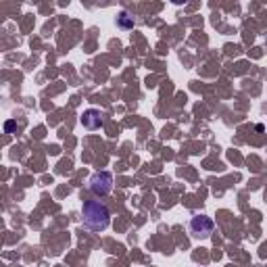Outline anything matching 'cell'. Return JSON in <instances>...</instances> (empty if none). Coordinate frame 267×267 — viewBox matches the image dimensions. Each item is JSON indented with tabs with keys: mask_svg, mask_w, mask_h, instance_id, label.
<instances>
[{
	"mask_svg": "<svg viewBox=\"0 0 267 267\" xmlns=\"http://www.w3.org/2000/svg\"><path fill=\"white\" fill-rule=\"evenodd\" d=\"M82 219L88 230L102 232V230L111 226V211L100 200H86L82 207Z\"/></svg>",
	"mask_w": 267,
	"mask_h": 267,
	"instance_id": "1",
	"label": "cell"
},
{
	"mask_svg": "<svg viewBox=\"0 0 267 267\" xmlns=\"http://www.w3.org/2000/svg\"><path fill=\"white\" fill-rule=\"evenodd\" d=\"M188 228H190V234H192L194 238L207 240V238H211L213 230H215V224H213V219L207 217V215H194V217L190 219Z\"/></svg>",
	"mask_w": 267,
	"mask_h": 267,
	"instance_id": "2",
	"label": "cell"
},
{
	"mask_svg": "<svg viewBox=\"0 0 267 267\" xmlns=\"http://www.w3.org/2000/svg\"><path fill=\"white\" fill-rule=\"evenodd\" d=\"M90 190L96 197H106L113 190V175L111 171H96L90 177Z\"/></svg>",
	"mask_w": 267,
	"mask_h": 267,
	"instance_id": "3",
	"label": "cell"
},
{
	"mask_svg": "<svg viewBox=\"0 0 267 267\" xmlns=\"http://www.w3.org/2000/svg\"><path fill=\"white\" fill-rule=\"evenodd\" d=\"M82 126L90 132L102 128V113L99 109H86L82 115Z\"/></svg>",
	"mask_w": 267,
	"mask_h": 267,
	"instance_id": "4",
	"label": "cell"
},
{
	"mask_svg": "<svg viewBox=\"0 0 267 267\" xmlns=\"http://www.w3.org/2000/svg\"><path fill=\"white\" fill-rule=\"evenodd\" d=\"M117 25H119V28H123V30H132L134 28V17H130L128 13H121L117 17Z\"/></svg>",
	"mask_w": 267,
	"mask_h": 267,
	"instance_id": "5",
	"label": "cell"
},
{
	"mask_svg": "<svg viewBox=\"0 0 267 267\" xmlns=\"http://www.w3.org/2000/svg\"><path fill=\"white\" fill-rule=\"evenodd\" d=\"M4 130H6V132H13V130H15V121H6Z\"/></svg>",
	"mask_w": 267,
	"mask_h": 267,
	"instance_id": "6",
	"label": "cell"
}]
</instances>
